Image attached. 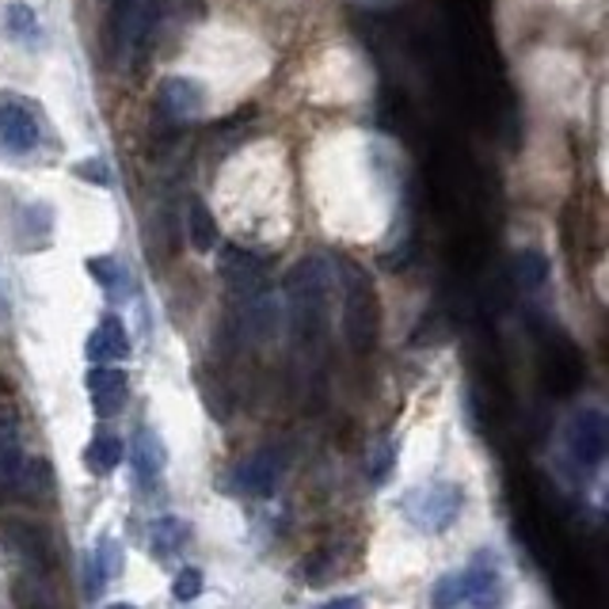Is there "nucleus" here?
Here are the masks:
<instances>
[{
  "instance_id": "9b49d317",
  "label": "nucleus",
  "mask_w": 609,
  "mask_h": 609,
  "mask_svg": "<svg viewBox=\"0 0 609 609\" xmlns=\"http://www.w3.org/2000/svg\"><path fill=\"white\" fill-rule=\"evenodd\" d=\"M461 579V606L464 609H492L499 602V571H495V560L488 564V556H480L472 568L457 571Z\"/></svg>"
},
{
  "instance_id": "1a4fd4ad",
  "label": "nucleus",
  "mask_w": 609,
  "mask_h": 609,
  "mask_svg": "<svg viewBox=\"0 0 609 609\" xmlns=\"http://www.w3.org/2000/svg\"><path fill=\"white\" fill-rule=\"evenodd\" d=\"M157 107H160V115L172 118V122H188V118L202 115L206 92H202V84L191 81V76H168L157 88Z\"/></svg>"
},
{
  "instance_id": "f8f14e48",
  "label": "nucleus",
  "mask_w": 609,
  "mask_h": 609,
  "mask_svg": "<svg viewBox=\"0 0 609 609\" xmlns=\"http://www.w3.org/2000/svg\"><path fill=\"white\" fill-rule=\"evenodd\" d=\"M88 396H92L96 416H118L126 396H130V381H126L122 370H115V366H92Z\"/></svg>"
},
{
  "instance_id": "f3484780",
  "label": "nucleus",
  "mask_w": 609,
  "mask_h": 609,
  "mask_svg": "<svg viewBox=\"0 0 609 609\" xmlns=\"http://www.w3.org/2000/svg\"><path fill=\"white\" fill-rule=\"evenodd\" d=\"M8 31H12V39H20L23 46H35L39 42V15L31 4H23V0H15V4H8V15H4Z\"/></svg>"
},
{
  "instance_id": "bb28decb",
  "label": "nucleus",
  "mask_w": 609,
  "mask_h": 609,
  "mask_svg": "<svg viewBox=\"0 0 609 609\" xmlns=\"http://www.w3.org/2000/svg\"><path fill=\"white\" fill-rule=\"evenodd\" d=\"M8 427H12V416H8L4 400H0V430H8Z\"/></svg>"
},
{
  "instance_id": "7ed1b4c3",
  "label": "nucleus",
  "mask_w": 609,
  "mask_h": 609,
  "mask_svg": "<svg viewBox=\"0 0 609 609\" xmlns=\"http://www.w3.org/2000/svg\"><path fill=\"white\" fill-rule=\"evenodd\" d=\"M461 488L457 484H446V480H435V484H423L416 492H408L404 499V514H408L412 522H416L419 530H446L450 522L457 519V511H461Z\"/></svg>"
},
{
  "instance_id": "2eb2a0df",
  "label": "nucleus",
  "mask_w": 609,
  "mask_h": 609,
  "mask_svg": "<svg viewBox=\"0 0 609 609\" xmlns=\"http://www.w3.org/2000/svg\"><path fill=\"white\" fill-rule=\"evenodd\" d=\"M122 457H126V446L115 435H99L84 450V469L96 472V477H107V472H115L122 464Z\"/></svg>"
},
{
  "instance_id": "0eeeda50",
  "label": "nucleus",
  "mask_w": 609,
  "mask_h": 609,
  "mask_svg": "<svg viewBox=\"0 0 609 609\" xmlns=\"http://www.w3.org/2000/svg\"><path fill=\"white\" fill-rule=\"evenodd\" d=\"M606 446H609V430H606L602 412L587 408V412H579V416H571V423H568V453L583 464V469L602 464Z\"/></svg>"
},
{
  "instance_id": "4468645a",
  "label": "nucleus",
  "mask_w": 609,
  "mask_h": 609,
  "mask_svg": "<svg viewBox=\"0 0 609 609\" xmlns=\"http://www.w3.org/2000/svg\"><path fill=\"white\" fill-rule=\"evenodd\" d=\"M130 461H133V469H138L146 480H152L160 469H164L168 457H164V442H160L157 430L141 427L138 435H133V442H130Z\"/></svg>"
},
{
  "instance_id": "9d476101",
  "label": "nucleus",
  "mask_w": 609,
  "mask_h": 609,
  "mask_svg": "<svg viewBox=\"0 0 609 609\" xmlns=\"http://www.w3.org/2000/svg\"><path fill=\"white\" fill-rule=\"evenodd\" d=\"M278 472H282L278 457L270 450H256V453H248L241 464H236L233 477H236V488H241L244 495L267 499L278 488Z\"/></svg>"
},
{
  "instance_id": "39448f33",
  "label": "nucleus",
  "mask_w": 609,
  "mask_h": 609,
  "mask_svg": "<svg viewBox=\"0 0 609 609\" xmlns=\"http://www.w3.org/2000/svg\"><path fill=\"white\" fill-rule=\"evenodd\" d=\"M39 138H42V126H39L35 111L23 104V96L0 92V146L8 152H15V157H23V152H31L39 146Z\"/></svg>"
},
{
  "instance_id": "f03ea898",
  "label": "nucleus",
  "mask_w": 609,
  "mask_h": 609,
  "mask_svg": "<svg viewBox=\"0 0 609 609\" xmlns=\"http://www.w3.org/2000/svg\"><path fill=\"white\" fill-rule=\"evenodd\" d=\"M328 290H332V270L324 259H301L286 278V293L293 304V324L301 335H320L328 320Z\"/></svg>"
},
{
  "instance_id": "f257e3e1",
  "label": "nucleus",
  "mask_w": 609,
  "mask_h": 609,
  "mask_svg": "<svg viewBox=\"0 0 609 609\" xmlns=\"http://www.w3.org/2000/svg\"><path fill=\"white\" fill-rule=\"evenodd\" d=\"M340 275H343V335L354 354H370L381 328L377 290L366 270L351 264V259H340Z\"/></svg>"
},
{
  "instance_id": "6e6552de",
  "label": "nucleus",
  "mask_w": 609,
  "mask_h": 609,
  "mask_svg": "<svg viewBox=\"0 0 609 609\" xmlns=\"http://www.w3.org/2000/svg\"><path fill=\"white\" fill-rule=\"evenodd\" d=\"M222 275H225V282L233 286V293H241V298H248V301H256L267 286V264L256 252H244V248H236V244H228L222 252Z\"/></svg>"
},
{
  "instance_id": "20e7f679",
  "label": "nucleus",
  "mask_w": 609,
  "mask_h": 609,
  "mask_svg": "<svg viewBox=\"0 0 609 609\" xmlns=\"http://www.w3.org/2000/svg\"><path fill=\"white\" fill-rule=\"evenodd\" d=\"M152 12L157 0H111V20H107V35H111L115 54H138L149 39Z\"/></svg>"
},
{
  "instance_id": "423d86ee",
  "label": "nucleus",
  "mask_w": 609,
  "mask_h": 609,
  "mask_svg": "<svg viewBox=\"0 0 609 609\" xmlns=\"http://www.w3.org/2000/svg\"><path fill=\"white\" fill-rule=\"evenodd\" d=\"M0 541L12 553H20L28 564H35V568H50L54 564V537L35 519H4L0 522Z\"/></svg>"
},
{
  "instance_id": "6ab92c4d",
  "label": "nucleus",
  "mask_w": 609,
  "mask_h": 609,
  "mask_svg": "<svg viewBox=\"0 0 609 609\" xmlns=\"http://www.w3.org/2000/svg\"><path fill=\"white\" fill-rule=\"evenodd\" d=\"M514 278H519L522 290H537V286L548 282V259L541 252H522L514 259Z\"/></svg>"
},
{
  "instance_id": "aec40b11",
  "label": "nucleus",
  "mask_w": 609,
  "mask_h": 609,
  "mask_svg": "<svg viewBox=\"0 0 609 609\" xmlns=\"http://www.w3.org/2000/svg\"><path fill=\"white\" fill-rule=\"evenodd\" d=\"M20 469H23V446L12 435V427H8L0 430V484H12Z\"/></svg>"
},
{
  "instance_id": "b1692460",
  "label": "nucleus",
  "mask_w": 609,
  "mask_h": 609,
  "mask_svg": "<svg viewBox=\"0 0 609 609\" xmlns=\"http://www.w3.org/2000/svg\"><path fill=\"white\" fill-rule=\"evenodd\" d=\"M199 590H202V571L199 568H183L172 579V598H175V602H191V598H199Z\"/></svg>"
},
{
  "instance_id": "412c9836",
  "label": "nucleus",
  "mask_w": 609,
  "mask_h": 609,
  "mask_svg": "<svg viewBox=\"0 0 609 609\" xmlns=\"http://www.w3.org/2000/svg\"><path fill=\"white\" fill-rule=\"evenodd\" d=\"M88 275L96 278L99 286H104L111 298H122V282H126V270L115 264V259H107V256H96V259H88Z\"/></svg>"
},
{
  "instance_id": "cd10ccee",
  "label": "nucleus",
  "mask_w": 609,
  "mask_h": 609,
  "mask_svg": "<svg viewBox=\"0 0 609 609\" xmlns=\"http://www.w3.org/2000/svg\"><path fill=\"white\" fill-rule=\"evenodd\" d=\"M111 609H133V606H126V602H118V606H111Z\"/></svg>"
},
{
  "instance_id": "393cba45",
  "label": "nucleus",
  "mask_w": 609,
  "mask_h": 609,
  "mask_svg": "<svg viewBox=\"0 0 609 609\" xmlns=\"http://www.w3.org/2000/svg\"><path fill=\"white\" fill-rule=\"evenodd\" d=\"M461 606V579L457 575H446L435 587V609H457Z\"/></svg>"
},
{
  "instance_id": "ddd939ff",
  "label": "nucleus",
  "mask_w": 609,
  "mask_h": 609,
  "mask_svg": "<svg viewBox=\"0 0 609 609\" xmlns=\"http://www.w3.org/2000/svg\"><path fill=\"white\" fill-rule=\"evenodd\" d=\"M130 354V340H126V328L118 317H104L96 324V332L88 335V359L92 366H104V362H118Z\"/></svg>"
},
{
  "instance_id": "4be33fe9",
  "label": "nucleus",
  "mask_w": 609,
  "mask_h": 609,
  "mask_svg": "<svg viewBox=\"0 0 609 609\" xmlns=\"http://www.w3.org/2000/svg\"><path fill=\"white\" fill-rule=\"evenodd\" d=\"M393 461H396V446L388 442V438H381V442L370 446V453H366V472H370V480H374V484H385L388 472H393Z\"/></svg>"
},
{
  "instance_id": "dca6fc26",
  "label": "nucleus",
  "mask_w": 609,
  "mask_h": 609,
  "mask_svg": "<svg viewBox=\"0 0 609 609\" xmlns=\"http://www.w3.org/2000/svg\"><path fill=\"white\" fill-rule=\"evenodd\" d=\"M188 236L194 244V252H214L217 248V222L202 202H191L188 210Z\"/></svg>"
},
{
  "instance_id": "a878e982",
  "label": "nucleus",
  "mask_w": 609,
  "mask_h": 609,
  "mask_svg": "<svg viewBox=\"0 0 609 609\" xmlns=\"http://www.w3.org/2000/svg\"><path fill=\"white\" fill-rule=\"evenodd\" d=\"M320 609H362V598L359 595H346V598H332V602H324Z\"/></svg>"
},
{
  "instance_id": "a211bd4d",
  "label": "nucleus",
  "mask_w": 609,
  "mask_h": 609,
  "mask_svg": "<svg viewBox=\"0 0 609 609\" xmlns=\"http://www.w3.org/2000/svg\"><path fill=\"white\" fill-rule=\"evenodd\" d=\"M188 541V526H183L180 519H160V522H152V530H149V548L157 556H172L175 548Z\"/></svg>"
},
{
  "instance_id": "5701e85b",
  "label": "nucleus",
  "mask_w": 609,
  "mask_h": 609,
  "mask_svg": "<svg viewBox=\"0 0 609 609\" xmlns=\"http://www.w3.org/2000/svg\"><path fill=\"white\" fill-rule=\"evenodd\" d=\"M15 598H20V609H57V602L50 598V590L39 579L15 583Z\"/></svg>"
}]
</instances>
